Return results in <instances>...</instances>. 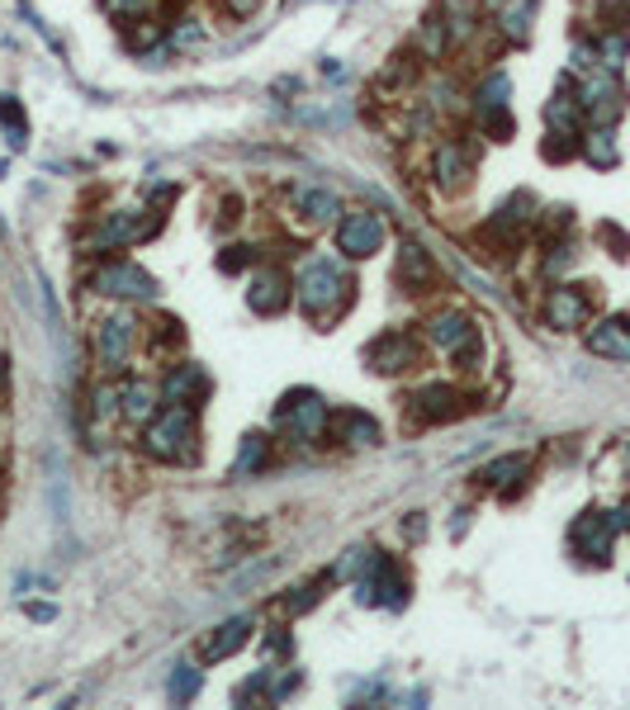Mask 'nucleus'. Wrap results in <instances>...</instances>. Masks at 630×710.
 <instances>
[{
	"mask_svg": "<svg viewBox=\"0 0 630 710\" xmlns=\"http://www.w3.org/2000/svg\"><path fill=\"white\" fill-rule=\"evenodd\" d=\"M545 162H569V156H578V138L569 133H545Z\"/></svg>",
	"mask_w": 630,
	"mask_h": 710,
	"instance_id": "38",
	"label": "nucleus"
},
{
	"mask_svg": "<svg viewBox=\"0 0 630 710\" xmlns=\"http://www.w3.org/2000/svg\"><path fill=\"white\" fill-rule=\"evenodd\" d=\"M6 384H10V356L0 351V389H6Z\"/></svg>",
	"mask_w": 630,
	"mask_h": 710,
	"instance_id": "45",
	"label": "nucleus"
},
{
	"mask_svg": "<svg viewBox=\"0 0 630 710\" xmlns=\"http://www.w3.org/2000/svg\"><path fill=\"white\" fill-rule=\"evenodd\" d=\"M152 214V209H148ZM143 209H115V214H100L96 228L86 232V251L90 256H109V251H123L133 242L156 232V218H148Z\"/></svg>",
	"mask_w": 630,
	"mask_h": 710,
	"instance_id": "7",
	"label": "nucleus"
},
{
	"mask_svg": "<svg viewBox=\"0 0 630 710\" xmlns=\"http://www.w3.org/2000/svg\"><path fill=\"white\" fill-rule=\"evenodd\" d=\"M399 284L408 294H427L436 284V261L417 237H403V247H399Z\"/></svg>",
	"mask_w": 630,
	"mask_h": 710,
	"instance_id": "21",
	"label": "nucleus"
},
{
	"mask_svg": "<svg viewBox=\"0 0 630 710\" xmlns=\"http://www.w3.org/2000/svg\"><path fill=\"white\" fill-rule=\"evenodd\" d=\"M384 218L370 214V209H351L337 218V251L346 261H370L374 251L384 247Z\"/></svg>",
	"mask_w": 630,
	"mask_h": 710,
	"instance_id": "12",
	"label": "nucleus"
},
{
	"mask_svg": "<svg viewBox=\"0 0 630 710\" xmlns=\"http://www.w3.org/2000/svg\"><path fill=\"white\" fill-rule=\"evenodd\" d=\"M199 687H204V677H199L195 663H176V673H171V682H166V697L176 706H185V701L199 697Z\"/></svg>",
	"mask_w": 630,
	"mask_h": 710,
	"instance_id": "35",
	"label": "nucleus"
},
{
	"mask_svg": "<svg viewBox=\"0 0 630 710\" xmlns=\"http://www.w3.org/2000/svg\"><path fill=\"white\" fill-rule=\"evenodd\" d=\"M408 592H413V588H408V574L389 555H380V549H374L370 564L360 568V578H356V602L360 607L403 611L408 607Z\"/></svg>",
	"mask_w": 630,
	"mask_h": 710,
	"instance_id": "6",
	"label": "nucleus"
},
{
	"mask_svg": "<svg viewBox=\"0 0 630 710\" xmlns=\"http://www.w3.org/2000/svg\"><path fill=\"white\" fill-rule=\"evenodd\" d=\"M290 298H294V280L280 271V265H261L247 290V308L261 313V318H275V313L290 308Z\"/></svg>",
	"mask_w": 630,
	"mask_h": 710,
	"instance_id": "15",
	"label": "nucleus"
},
{
	"mask_svg": "<svg viewBox=\"0 0 630 710\" xmlns=\"http://www.w3.org/2000/svg\"><path fill=\"white\" fill-rule=\"evenodd\" d=\"M0 138H6L10 152H24V142H29V114H24L20 95H0Z\"/></svg>",
	"mask_w": 630,
	"mask_h": 710,
	"instance_id": "32",
	"label": "nucleus"
},
{
	"mask_svg": "<svg viewBox=\"0 0 630 710\" xmlns=\"http://www.w3.org/2000/svg\"><path fill=\"white\" fill-rule=\"evenodd\" d=\"M90 290L105 298H123V304H152L156 298V280L133 261H105L90 275Z\"/></svg>",
	"mask_w": 630,
	"mask_h": 710,
	"instance_id": "11",
	"label": "nucleus"
},
{
	"mask_svg": "<svg viewBox=\"0 0 630 710\" xmlns=\"http://www.w3.org/2000/svg\"><path fill=\"white\" fill-rule=\"evenodd\" d=\"M469 109H475L479 133H488L493 142H508L512 138V76L502 67L484 72V81L469 90Z\"/></svg>",
	"mask_w": 630,
	"mask_h": 710,
	"instance_id": "4",
	"label": "nucleus"
},
{
	"mask_svg": "<svg viewBox=\"0 0 630 710\" xmlns=\"http://www.w3.org/2000/svg\"><path fill=\"white\" fill-rule=\"evenodd\" d=\"M427 341L450 360V365H460V370H479V360H484V331L460 308L432 313V318H427Z\"/></svg>",
	"mask_w": 630,
	"mask_h": 710,
	"instance_id": "3",
	"label": "nucleus"
},
{
	"mask_svg": "<svg viewBox=\"0 0 630 710\" xmlns=\"http://www.w3.org/2000/svg\"><path fill=\"white\" fill-rule=\"evenodd\" d=\"M209 374L204 365H191V360H181V365H171V374L162 379V403H176V407H199L209 398Z\"/></svg>",
	"mask_w": 630,
	"mask_h": 710,
	"instance_id": "19",
	"label": "nucleus"
},
{
	"mask_svg": "<svg viewBox=\"0 0 630 710\" xmlns=\"http://www.w3.org/2000/svg\"><path fill=\"white\" fill-rule=\"evenodd\" d=\"M90 346H96V365L105 374L129 370L133 346H138V323L129 318V313H105V318L96 323V331H90Z\"/></svg>",
	"mask_w": 630,
	"mask_h": 710,
	"instance_id": "9",
	"label": "nucleus"
},
{
	"mask_svg": "<svg viewBox=\"0 0 630 710\" xmlns=\"http://www.w3.org/2000/svg\"><path fill=\"white\" fill-rule=\"evenodd\" d=\"M526 228H535V195H526V189H512V195L502 199L493 214H488L484 232L502 237V242H517V237H526Z\"/></svg>",
	"mask_w": 630,
	"mask_h": 710,
	"instance_id": "17",
	"label": "nucleus"
},
{
	"mask_svg": "<svg viewBox=\"0 0 630 710\" xmlns=\"http://www.w3.org/2000/svg\"><path fill=\"white\" fill-rule=\"evenodd\" d=\"M327 432H333L341 446H351V450L380 446V422H374L370 413H360V407H337L333 422H327Z\"/></svg>",
	"mask_w": 630,
	"mask_h": 710,
	"instance_id": "24",
	"label": "nucleus"
},
{
	"mask_svg": "<svg viewBox=\"0 0 630 710\" xmlns=\"http://www.w3.org/2000/svg\"><path fill=\"white\" fill-rule=\"evenodd\" d=\"M143 455L156 465H195L199 455V422L195 407H176L171 403L166 413H156L143 426Z\"/></svg>",
	"mask_w": 630,
	"mask_h": 710,
	"instance_id": "2",
	"label": "nucleus"
},
{
	"mask_svg": "<svg viewBox=\"0 0 630 710\" xmlns=\"http://www.w3.org/2000/svg\"><path fill=\"white\" fill-rule=\"evenodd\" d=\"M351 271H346L341 256H308L298 265L294 275V294H298V308L308 313L313 323H327L333 313L346 308V298H351Z\"/></svg>",
	"mask_w": 630,
	"mask_h": 710,
	"instance_id": "1",
	"label": "nucleus"
},
{
	"mask_svg": "<svg viewBox=\"0 0 630 710\" xmlns=\"http://www.w3.org/2000/svg\"><path fill=\"white\" fill-rule=\"evenodd\" d=\"M593 57H597V67L621 72L626 57H630V29H597L593 34Z\"/></svg>",
	"mask_w": 630,
	"mask_h": 710,
	"instance_id": "31",
	"label": "nucleus"
},
{
	"mask_svg": "<svg viewBox=\"0 0 630 710\" xmlns=\"http://www.w3.org/2000/svg\"><path fill=\"white\" fill-rule=\"evenodd\" d=\"M611 540H617V526L607 521V512H583L569 526L574 555L588 559V564H607L611 559Z\"/></svg>",
	"mask_w": 630,
	"mask_h": 710,
	"instance_id": "14",
	"label": "nucleus"
},
{
	"mask_svg": "<svg viewBox=\"0 0 630 710\" xmlns=\"http://www.w3.org/2000/svg\"><path fill=\"white\" fill-rule=\"evenodd\" d=\"M327 422H333V413H327L323 393H313V389H294L275 403V426L290 440H318L327 432Z\"/></svg>",
	"mask_w": 630,
	"mask_h": 710,
	"instance_id": "8",
	"label": "nucleus"
},
{
	"mask_svg": "<svg viewBox=\"0 0 630 710\" xmlns=\"http://www.w3.org/2000/svg\"><path fill=\"white\" fill-rule=\"evenodd\" d=\"M545 129L550 133H569V138H578L583 129H588V114H583V105H578L569 76H564L560 90L545 100Z\"/></svg>",
	"mask_w": 630,
	"mask_h": 710,
	"instance_id": "22",
	"label": "nucleus"
},
{
	"mask_svg": "<svg viewBox=\"0 0 630 710\" xmlns=\"http://www.w3.org/2000/svg\"><path fill=\"white\" fill-rule=\"evenodd\" d=\"M535 14H541V0H508L498 10V39L508 47H526L531 43V29H535Z\"/></svg>",
	"mask_w": 630,
	"mask_h": 710,
	"instance_id": "28",
	"label": "nucleus"
},
{
	"mask_svg": "<svg viewBox=\"0 0 630 710\" xmlns=\"http://www.w3.org/2000/svg\"><path fill=\"white\" fill-rule=\"evenodd\" d=\"M597 29H630V0H597Z\"/></svg>",
	"mask_w": 630,
	"mask_h": 710,
	"instance_id": "37",
	"label": "nucleus"
},
{
	"mask_svg": "<svg viewBox=\"0 0 630 710\" xmlns=\"http://www.w3.org/2000/svg\"><path fill=\"white\" fill-rule=\"evenodd\" d=\"M588 294L578 290V284H555V290L545 294V304H541V318L550 331H578V327H588Z\"/></svg>",
	"mask_w": 630,
	"mask_h": 710,
	"instance_id": "13",
	"label": "nucleus"
},
{
	"mask_svg": "<svg viewBox=\"0 0 630 710\" xmlns=\"http://www.w3.org/2000/svg\"><path fill=\"white\" fill-rule=\"evenodd\" d=\"M251 630H257V615H232V621H224V625H214V630H209V640L199 644V654H204V663L232 658V654H238L242 644L251 640Z\"/></svg>",
	"mask_w": 630,
	"mask_h": 710,
	"instance_id": "25",
	"label": "nucleus"
},
{
	"mask_svg": "<svg viewBox=\"0 0 630 710\" xmlns=\"http://www.w3.org/2000/svg\"><path fill=\"white\" fill-rule=\"evenodd\" d=\"M475 166H479V142L469 133H455V138H441L432 148V181L441 189H465L475 181Z\"/></svg>",
	"mask_w": 630,
	"mask_h": 710,
	"instance_id": "10",
	"label": "nucleus"
},
{
	"mask_svg": "<svg viewBox=\"0 0 630 710\" xmlns=\"http://www.w3.org/2000/svg\"><path fill=\"white\" fill-rule=\"evenodd\" d=\"M413 417L422 426H436V422H455V417H465V393L455 389V384H422L413 398Z\"/></svg>",
	"mask_w": 630,
	"mask_h": 710,
	"instance_id": "16",
	"label": "nucleus"
},
{
	"mask_svg": "<svg viewBox=\"0 0 630 710\" xmlns=\"http://www.w3.org/2000/svg\"><path fill=\"white\" fill-rule=\"evenodd\" d=\"M318 597H323V582H304V588H294L285 597V611H308V607H318Z\"/></svg>",
	"mask_w": 630,
	"mask_h": 710,
	"instance_id": "40",
	"label": "nucleus"
},
{
	"mask_svg": "<svg viewBox=\"0 0 630 710\" xmlns=\"http://www.w3.org/2000/svg\"><path fill=\"white\" fill-rule=\"evenodd\" d=\"M257 261V247H228V256H218V271H242V265Z\"/></svg>",
	"mask_w": 630,
	"mask_h": 710,
	"instance_id": "42",
	"label": "nucleus"
},
{
	"mask_svg": "<svg viewBox=\"0 0 630 710\" xmlns=\"http://www.w3.org/2000/svg\"><path fill=\"white\" fill-rule=\"evenodd\" d=\"M541 223H545V232H550V237H560V232H569L574 209H569V204H555V209H545Z\"/></svg>",
	"mask_w": 630,
	"mask_h": 710,
	"instance_id": "41",
	"label": "nucleus"
},
{
	"mask_svg": "<svg viewBox=\"0 0 630 710\" xmlns=\"http://www.w3.org/2000/svg\"><path fill=\"white\" fill-rule=\"evenodd\" d=\"M588 351L602 360H621L630 365V323L626 318H602L588 327Z\"/></svg>",
	"mask_w": 630,
	"mask_h": 710,
	"instance_id": "29",
	"label": "nucleus"
},
{
	"mask_svg": "<svg viewBox=\"0 0 630 710\" xmlns=\"http://www.w3.org/2000/svg\"><path fill=\"white\" fill-rule=\"evenodd\" d=\"M294 214L304 218V223L313 228H323V223H337V214H341V199H337V189H323V185H304L294 195Z\"/></svg>",
	"mask_w": 630,
	"mask_h": 710,
	"instance_id": "30",
	"label": "nucleus"
},
{
	"mask_svg": "<svg viewBox=\"0 0 630 710\" xmlns=\"http://www.w3.org/2000/svg\"><path fill=\"white\" fill-rule=\"evenodd\" d=\"M403 535H408V540H422V535H427V521H422V512H413L403 521Z\"/></svg>",
	"mask_w": 630,
	"mask_h": 710,
	"instance_id": "43",
	"label": "nucleus"
},
{
	"mask_svg": "<svg viewBox=\"0 0 630 710\" xmlns=\"http://www.w3.org/2000/svg\"><path fill=\"white\" fill-rule=\"evenodd\" d=\"M526 473H531V455L512 450V455H498V460H488V465L475 473V479H479V488H493V493L517 498V488L526 483Z\"/></svg>",
	"mask_w": 630,
	"mask_h": 710,
	"instance_id": "23",
	"label": "nucleus"
},
{
	"mask_svg": "<svg viewBox=\"0 0 630 710\" xmlns=\"http://www.w3.org/2000/svg\"><path fill=\"white\" fill-rule=\"evenodd\" d=\"M417 356H422V346H417L413 331H384V337L370 346V370L374 374H403V370L417 365Z\"/></svg>",
	"mask_w": 630,
	"mask_h": 710,
	"instance_id": "18",
	"label": "nucleus"
},
{
	"mask_svg": "<svg viewBox=\"0 0 630 710\" xmlns=\"http://www.w3.org/2000/svg\"><path fill=\"white\" fill-rule=\"evenodd\" d=\"M413 53H417L422 62H432V67L450 62L455 39H450V24H446V10H441V6L422 14V24H417V34H413Z\"/></svg>",
	"mask_w": 630,
	"mask_h": 710,
	"instance_id": "20",
	"label": "nucleus"
},
{
	"mask_svg": "<svg viewBox=\"0 0 630 710\" xmlns=\"http://www.w3.org/2000/svg\"><path fill=\"white\" fill-rule=\"evenodd\" d=\"M502 6H508V0H479V10H484V14H498Z\"/></svg>",
	"mask_w": 630,
	"mask_h": 710,
	"instance_id": "46",
	"label": "nucleus"
},
{
	"mask_svg": "<svg viewBox=\"0 0 630 710\" xmlns=\"http://www.w3.org/2000/svg\"><path fill=\"white\" fill-rule=\"evenodd\" d=\"M166 39H171V47H176V57H181V53H199V47L209 43V29H204L199 20H176V24H166Z\"/></svg>",
	"mask_w": 630,
	"mask_h": 710,
	"instance_id": "34",
	"label": "nucleus"
},
{
	"mask_svg": "<svg viewBox=\"0 0 630 710\" xmlns=\"http://www.w3.org/2000/svg\"><path fill=\"white\" fill-rule=\"evenodd\" d=\"M156 413H162V389L148 384V379H129L119 389V417L129 426H148Z\"/></svg>",
	"mask_w": 630,
	"mask_h": 710,
	"instance_id": "26",
	"label": "nucleus"
},
{
	"mask_svg": "<svg viewBox=\"0 0 630 710\" xmlns=\"http://www.w3.org/2000/svg\"><path fill=\"white\" fill-rule=\"evenodd\" d=\"M578 156L597 171L617 166L621 162V142H617V123H588V129L578 133Z\"/></svg>",
	"mask_w": 630,
	"mask_h": 710,
	"instance_id": "27",
	"label": "nucleus"
},
{
	"mask_svg": "<svg viewBox=\"0 0 630 710\" xmlns=\"http://www.w3.org/2000/svg\"><path fill=\"white\" fill-rule=\"evenodd\" d=\"M265 465H271V436H261V432H251L242 436V450H238V479H251V473H261Z\"/></svg>",
	"mask_w": 630,
	"mask_h": 710,
	"instance_id": "33",
	"label": "nucleus"
},
{
	"mask_svg": "<svg viewBox=\"0 0 630 710\" xmlns=\"http://www.w3.org/2000/svg\"><path fill=\"white\" fill-rule=\"evenodd\" d=\"M24 611H29V621H53V615H57L53 607H43V602H39V607H34V602H29Z\"/></svg>",
	"mask_w": 630,
	"mask_h": 710,
	"instance_id": "44",
	"label": "nucleus"
},
{
	"mask_svg": "<svg viewBox=\"0 0 630 710\" xmlns=\"http://www.w3.org/2000/svg\"><path fill=\"white\" fill-rule=\"evenodd\" d=\"M574 81V95L583 105V114L588 123H617L626 114V86H621V72H607V67H588L569 76Z\"/></svg>",
	"mask_w": 630,
	"mask_h": 710,
	"instance_id": "5",
	"label": "nucleus"
},
{
	"mask_svg": "<svg viewBox=\"0 0 630 710\" xmlns=\"http://www.w3.org/2000/svg\"><path fill=\"white\" fill-rule=\"evenodd\" d=\"M105 14L115 20L119 29H129L138 20H152V10H156V0H100Z\"/></svg>",
	"mask_w": 630,
	"mask_h": 710,
	"instance_id": "36",
	"label": "nucleus"
},
{
	"mask_svg": "<svg viewBox=\"0 0 630 710\" xmlns=\"http://www.w3.org/2000/svg\"><path fill=\"white\" fill-rule=\"evenodd\" d=\"M218 10H224L232 24H247V20H257V14L265 10V0H218Z\"/></svg>",
	"mask_w": 630,
	"mask_h": 710,
	"instance_id": "39",
	"label": "nucleus"
}]
</instances>
